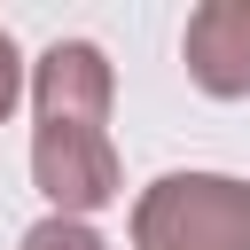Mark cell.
Segmentation results:
<instances>
[{
	"label": "cell",
	"instance_id": "cell-1",
	"mask_svg": "<svg viewBox=\"0 0 250 250\" xmlns=\"http://www.w3.org/2000/svg\"><path fill=\"white\" fill-rule=\"evenodd\" d=\"M109 55L94 39H55L31 62V188L62 219H94L125 195L109 141Z\"/></svg>",
	"mask_w": 250,
	"mask_h": 250
},
{
	"label": "cell",
	"instance_id": "cell-2",
	"mask_svg": "<svg viewBox=\"0 0 250 250\" xmlns=\"http://www.w3.org/2000/svg\"><path fill=\"white\" fill-rule=\"evenodd\" d=\"M133 250H250V180L164 172L133 195Z\"/></svg>",
	"mask_w": 250,
	"mask_h": 250
},
{
	"label": "cell",
	"instance_id": "cell-3",
	"mask_svg": "<svg viewBox=\"0 0 250 250\" xmlns=\"http://www.w3.org/2000/svg\"><path fill=\"white\" fill-rule=\"evenodd\" d=\"M180 55H188V78L211 102L250 94V0H203L180 31Z\"/></svg>",
	"mask_w": 250,
	"mask_h": 250
},
{
	"label": "cell",
	"instance_id": "cell-4",
	"mask_svg": "<svg viewBox=\"0 0 250 250\" xmlns=\"http://www.w3.org/2000/svg\"><path fill=\"white\" fill-rule=\"evenodd\" d=\"M16 250H109V242L94 234V219H62V211H47L39 227H23Z\"/></svg>",
	"mask_w": 250,
	"mask_h": 250
},
{
	"label": "cell",
	"instance_id": "cell-5",
	"mask_svg": "<svg viewBox=\"0 0 250 250\" xmlns=\"http://www.w3.org/2000/svg\"><path fill=\"white\" fill-rule=\"evenodd\" d=\"M16 102H23V55H16V39H8V23H0V125L16 117Z\"/></svg>",
	"mask_w": 250,
	"mask_h": 250
}]
</instances>
